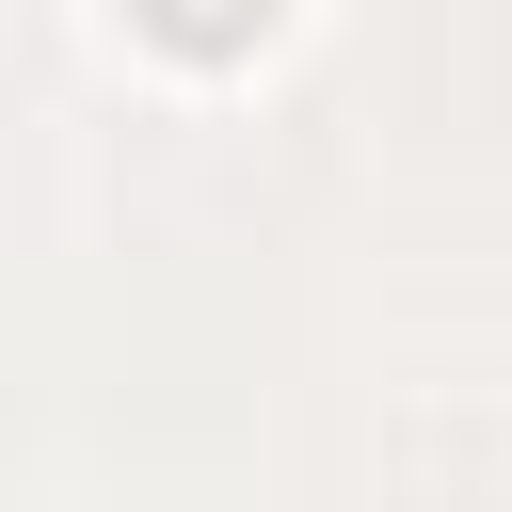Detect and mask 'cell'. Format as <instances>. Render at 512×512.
Segmentation results:
<instances>
[{
    "mask_svg": "<svg viewBox=\"0 0 512 512\" xmlns=\"http://www.w3.org/2000/svg\"><path fill=\"white\" fill-rule=\"evenodd\" d=\"M144 16H160V32H176V48H240V32H256V16H272V0H144Z\"/></svg>",
    "mask_w": 512,
    "mask_h": 512,
    "instance_id": "6da1fadb",
    "label": "cell"
}]
</instances>
